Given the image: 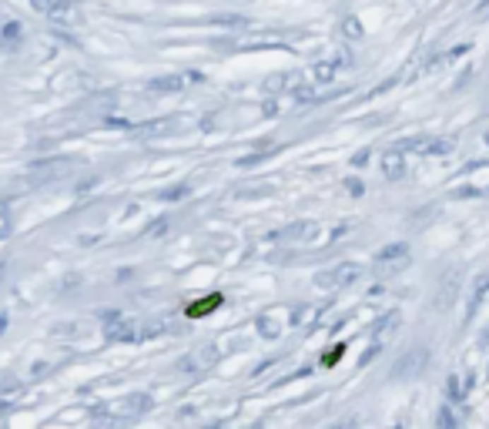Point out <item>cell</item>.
<instances>
[{"mask_svg": "<svg viewBox=\"0 0 489 429\" xmlns=\"http://www.w3.org/2000/svg\"><path fill=\"white\" fill-rule=\"evenodd\" d=\"M184 195H188V185H175V188L165 191L161 198H167V202H175V198H184Z\"/></svg>", "mask_w": 489, "mask_h": 429, "instance_id": "cell-21", "label": "cell"}, {"mask_svg": "<svg viewBox=\"0 0 489 429\" xmlns=\"http://www.w3.org/2000/svg\"><path fill=\"white\" fill-rule=\"evenodd\" d=\"M258 332H261L265 339H278V332H282V326H278V322H275L271 316H261V319H258Z\"/></svg>", "mask_w": 489, "mask_h": 429, "instance_id": "cell-17", "label": "cell"}, {"mask_svg": "<svg viewBox=\"0 0 489 429\" xmlns=\"http://www.w3.org/2000/svg\"><path fill=\"white\" fill-rule=\"evenodd\" d=\"M188 81H201V77L198 74H184V77H178V74H167V77H155V81H151V84H148V88L151 91H158V94H175V91H181L184 88V84H188Z\"/></svg>", "mask_w": 489, "mask_h": 429, "instance_id": "cell-10", "label": "cell"}, {"mask_svg": "<svg viewBox=\"0 0 489 429\" xmlns=\"http://www.w3.org/2000/svg\"><path fill=\"white\" fill-rule=\"evenodd\" d=\"M319 225L315 222H302V225H288L285 231H275L271 239H295V241H315Z\"/></svg>", "mask_w": 489, "mask_h": 429, "instance_id": "cell-11", "label": "cell"}, {"mask_svg": "<svg viewBox=\"0 0 489 429\" xmlns=\"http://www.w3.org/2000/svg\"><path fill=\"white\" fill-rule=\"evenodd\" d=\"M215 362H218V345L205 342V345H198V349H192V353L181 355V359H178V372H184V376H205Z\"/></svg>", "mask_w": 489, "mask_h": 429, "instance_id": "cell-1", "label": "cell"}, {"mask_svg": "<svg viewBox=\"0 0 489 429\" xmlns=\"http://www.w3.org/2000/svg\"><path fill=\"white\" fill-rule=\"evenodd\" d=\"M379 168H382V175H386L389 181H402V178H406V151H402V148L386 151L382 161H379Z\"/></svg>", "mask_w": 489, "mask_h": 429, "instance_id": "cell-9", "label": "cell"}, {"mask_svg": "<svg viewBox=\"0 0 489 429\" xmlns=\"http://www.w3.org/2000/svg\"><path fill=\"white\" fill-rule=\"evenodd\" d=\"M362 268L355 265V262H342V265H332L325 268V272H319L315 275V285L325 292H338V289H348L352 282H359Z\"/></svg>", "mask_w": 489, "mask_h": 429, "instance_id": "cell-2", "label": "cell"}, {"mask_svg": "<svg viewBox=\"0 0 489 429\" xmlns=\"http://www.w3.org/2000/svg\"><path fill=\"white\" fill-rule=\"evenodd\" d=\"M486 141H489V138H486Z\"/></svg>", "mask_w": 489, "mask_h": 429, "instance_id": "cell-26", "label": "cell"}, {"mask_svg": "<svg viewBox=\"0 0 489 429\" xmlns=\"http://www.w3.org/2000/svg\"><path fill=\"white\" fill-rule=\"evenodd\" d=\"M346 188L352 191V195H362V181H355V178H348V181H346Z\"/></svg>", "mask_w": 489, "mask_h": 429, "instance_id": "cell-23", "label": "cell"}, {"mask_svg": "<svg viewBox=\"0 0 489 429\" xmlns=\"http://www.w3.org/2000/svg\"><path fill=\"white\" fill-rule=\"evenodd\" d=\"M406 265H409V245L406 241H392V245L375 252V268H382V272H399Z\"/></svg>", "mask_w": 489, "mask_h": 429, "instance_id": "cell-4", "label": "cell"}, {"mask_svg": "<svg viewBox=\"0 0 489 429\" xmlns=\"http://www.w3.org/2000/svg\"><path fill=\"white\" fill-rule=\"evenodd\" d=\"M476 17H479V21H483V17H489V0H486V4H479V7H476Z\"/></svg>", "mask_w": 489, "mask_h": 429, "instance_id": "cell-24", "label": "cell"}, {"mask_svg": "<svg viewBox=\"0 0 489 429\" xmlns=\"http://www.w3.org/2000/svg\"><path fill=\"white\" fill-rule=\"evenodd\" d=\"M20 34H24V30H20V24H17V21H11V24L4 27V30H0V40H20Z\"/></svg>", "mask_w": 489, "mask_h": 429, "instance_id": "cell-18", "label": "cell"}, {"mask_svg": "<svg viewBox=\"0 0 489 429\" xmlns=\"http://www.w3.org/2000/svg\"><path fill=\"white\" fill-rule=\"evenodd\" d=\"M151 409V396L148 392H131V396H124V399H117L114 406H111V416L114 419H138L144 416Z\"/></svg>", "mask_w": 489, "mask_h": 429, "instance_id": "cell-5", "label": "cell"}, {"mask_svg": "<svg viewBox=\"0 0 489 429\" xmlns=\"http://www.w3.org/2000/svg\"><path fill=\"white\" fill-rule=\"evenodd\" d=\"M342 30H346V34H352V38H359V34H362V24L355 21V17H346V24H342Z\"/></svg>", "mask_w": 489, "mask_h": 429, "instance_id": "cell-20", "label": "cell"}, {"mask_svg": "<svg viewBox=\"0 0 489 429\" xmlns=\"http://www.w3.org/2000/svg\"><path fill=\"white\" fill-rule=\"evenodd\" d=\"M211 24H215V27H232V30H242V27H248V17H238V13H215V17H211Z\"/></svg>", "mask_w": 489, "mask_h": 429, "instance_id": "cell-15", "label": "cell"}, {"mask_svg": "<svg viewBox=\"0 0 489 429\" xmlns=\"http://www.w3.org/2000/svg\"><path fill=\"white\" fill-rule=\"evenodd\" d=\"M37 11H44L47 17H54V21H61V24H74L78 21V13H74V7L67 4V0H30Z\"/></svg>", "mask_w": 489, "mask_h": 429, "instance_id": "cell-8", "label": "cell"}, {"mask_svg": "<svg viewBox=\"0 0 489 429\" xmlns=\"http://www.w3.org/2000/svg\"><path fill=\"white\" fill-rule=\"evenodd\" d=\"M452 423H456L452 413H449V409H442V413H439V426H452Z\"/></svg>", "mask_w": 489, "mask_h": 429, "instance_id": "cell-22", "label": "cell"}, {"mask_svg": "<svg viewBox=\"0 0 489 429\" xmlns=\"http://www.w3.org/2000/svg\"><path fill=\"white\" fill-rule=\"evenodd\" d=\"M221 295H208V299H201V302H194V305H188V319H201V316H208V312H215V309H221Z\"/></svg>", "mask_w": 489, "mask_h": 429, "instance_id": "cell-13", "label": "cell"}, {"mask_svg": "<svg viewBox=\"0 0 489 429\" xmlns=\"http://www.w3.org/2000/svg\"><path fill=\"white\" fill-rule=\"evenodd\" d=\"M486 292H489V272L486 275H476V282H473V299H469V312H466L469 319L476 316V309H479V302H483Z\"/></svg>", "mask_w": 489, "mask_h": 429, "instance_id": "cell-14", "label": "cell"}, {"mask_svg": "<svg viewBox=\"0 0 489 429\" xmlns=\"http://www.w3.org/2000/svg\"><path fill=\"white\" fill-rule=\"evenodd\" d=\"M425 359H429V355H425V345H412V349H406V355L392 366V379H416L425 369Z\"/></svg>", "mask_w": 489, "mask_h": 429, "instance_id": "cell-6", "label": "cell"}, {"mask_svg": "<svg viewBox=\"0 0 489 429\" xmlns=\"http://www.w3.org/2000/svg\"><path fill=\"white\" fill-rule=\"evenodd\" d=\"M4 328H7V316H0V332H4Z\"/></svg>", "mask_w": 489, "mask_h": 429, "instance_id": "cell-25", "label": "cell"}, {"mask_svg": "<svg viewBox=\"0 0 489 429\" xmlns=\"http://www.w3.org/2000/svg\"><path fill=\"white\" fill-rule=\"evenodd\" d=\"M402 151H419V154H449L452 141L449 138H416V141H402Z\"/></svg>", "mask_w": 489, "mask_h": 429, "instance_id": "cell-7", "label": "cell"}, {"mask_svg": "<svg viewBox=\"0 0 489 429\" xmlns=\"http://www.w3.org/2000/svg\"><path fill=\"white\" fill-rule=\"evenodd\" d=\"M342 353H346V345H335L329 355H322V366H335V362L342 359Z\"/></svg>", "mask_w": 489, "mask_h": 429, "instance_id": "cell-19", "label": "cell"}, {"mask_svg": "<svg viewBox=\"0 0 489 429\" xmlns=\"http://www.w3.org/2000/svg\"><path fill=\"white\" fill-rule=\"evenodd\" d=\"M396 326H399V312L392 309V312H386V316L379 319V326H375V332H372V336H375V339H379V342H382V336H386V332H392V328H396Z\"/></svg>", "mask_w": 489, "mask_h": 429, "instance_id": "cell-16", "label": "cell"}, {"mask_svg": "<svg viewBox=\"0 0 489 429\" xmlns=\"http://www.w3.org/2000/svg\"><path fill=\"white\" fill-rule=\"evenodd\" d=\"M104 336L111 342H138L144 336V328L138 319L131 316H121V312H111V316L104 319Z\"/></svg>", "mask_w": 489, "mask_h": 429, "instance_id": "cell-3", "label": "cell"}, {"mask_svg": "<svg viewBox=\"0 0 489 429\" xmlns=\"http://www.w3.org/2000/svg\"><path fill=\"white\" fill-rule=\"evenodd\" d=\"M469 386H473V379H469V376L459 379V372H456V376H449V382H446V392H449L452 403H463L466 392H469Z\"/></svg>", "mask_w": 489, "mask_h": 429, "instance_id": "cell-12", "label": "cell"}]
</instances>
